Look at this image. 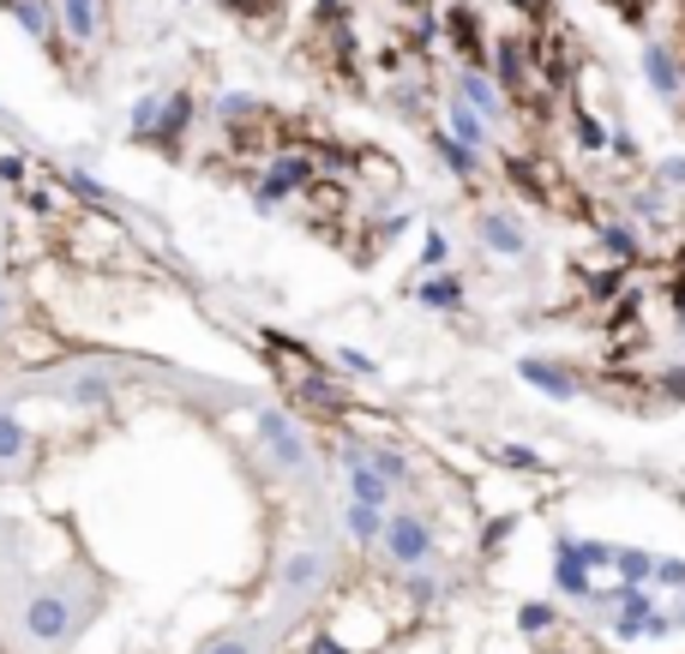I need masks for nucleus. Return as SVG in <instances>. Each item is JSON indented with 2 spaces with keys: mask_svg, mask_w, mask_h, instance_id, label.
Wrapping results in <instances>:
<instances>
[{
  "mask_svg": "<svg viewBox=\"0 0 685 654\" xmlns=\"http://www.w3.org/2000/svg\"><path fill=\"white\" fill-rule=\"evenodd\" d=\"M79 624H85V612L72 607L60 588H43V595L24 600V636H31V643H67Z\"/></svg>",
  "mask_w": 685,
  "mask_h": 654,
  "instance_id": "nucleus-1",
  "label": "nucleus"
},
{
  "mask_svg": "<svg viewBox=\"0 0 685 654\" xmlns=\"http://www.w3.org/2000/svg\"><path fill=\"white\" fill-rule=\"evenodd\" d=\"M259 439H265V451H271L289 474H307L313 469L307 444H301V427L283 415V408H265V415H259Z\"/></svg>",
  "mask_w": 685,
  "mask_h": 654,
  "instance_id": "nucleus-2",
  "label": "nucleus"
},
{
  "mask_svg": "<svg viewBox=\"0 0 685 654\" xmlns=\"http://www.w3.org/2000/svg\"><path fill=\"white\" fill-rule=\"evenodd\" d=\"M385 553L397 564H422L434 553V534H427L422 517H385Z\"/></svg>",
  "mask_w": 685,
  "mask_h": 654,
  "instance_id": "nucleus-3",
  "label": "nucleus"
},
{
  "mask_svg": "<svg viewBox=\"0 0 685 654\" xmlns=\"http://www.w3.org/2000/svg\"><path fill=\"white\" fill-rule=\"evenodd\" d=\"M313 181V162H301V157H277L271 169H265V181H259V211H277V199H289V192H301Z\"/></svg>",
  "mask_w": 685,
  "mask_h": 654,
  "instance_id": "nucleus-4",
  "label": "nucleus"
},
{
  "mask_svg": "<svg viewBox=\"0 0 685 654\" xmlns=\"http://www.w3.org/2000/svg\"><path fill=\"white\" fill-rule=\"evenodd\" d=\"M319 583H325V553H295V559H283V576H277L283 600H307Z\"/></svg>",
  "mask_w": 685,
  "mask_h": 654,
  "instance_id": "nucleus-5",
  "label": "nucleus"
},
{
  "mask_svg": "<svg viewBox=\"0 0 685 654\" xmlns=\"http://www.w3.org/2000/svg\"><path fill=\"white\" fill-rule=\"evenodd\" d=\"M187 126H193V97H187V91H169V97H162V121H157V133H150V145L175 150Z\"/></svg>",
  "mask_w": 685,
  "mask_h": 654,
  "instance_id": "nucleus-6",
  "label": "nucleus"
},
{
  "mask_svg": "<svg viewBox=\"0 0 685 654\" xmlns=\"http://www.w3.org/2000/svg\"><path fill=\"white\" fill-rule=\"evenodd\" d=\"M349 493L361 498V505H379V510H385V498H391V481L373 469V456L349 451Z\"/></svg>",
  "mask_w": 685,
  "mask_h": 654,
  "instance_id": "nucleus-7",
  "label": "nucleus"
},
{
  "mask_svg": "<svg viewBox=\"0 0 685 654\" xmlns=\"http://www.w3.org/2000/svg\"><path fill=\"white\" fill-rule=\"evenodd\" d=\"M60 24H67L72 43L91 48V43H97V31H103V12H97V0H60Z\"/></svg>",
  "mask_w": 685,
  "mask_h": 654,
  "instance_id": "nucleus-8",
  "label": "nucleus"
},
{
  "mask_svg": "<svg viewBox=\"0 0 685 654\" xmlns=\"http://www.w3.org/2000/svg\"><path fill=\"white\" fill-rule=\"evenodd\" d=\"M343 522H349L355 541H379V534H385V510H379V505H361V498L343 510Z\"/></svg>",
  "mask_w": 685,
  "mask_h": 654,
  "instance_id": "nucleus-9",
  "label": "nucleus"
},
{
  "mask_svg": "<svg viewBox=\"0 0 685 654\" xmlns=\"http://www.w3.org/2000/svg\"><path fill=\"white\" fill-rule=\"evenodd\" d=\"M12 19H19L36 43H48V31H55V7H48V0H19V7H12Z\"/></svg>",
  "mask_w": 685,
  "mask_h": 654,
  "instance_id": "nucleus-10",
  "label": "nucleus"
},
{
  "mask_svg": "<svg viewBox=\"0 0 685 654\" xmlns=\"http://www.w3.org/2000/svg\"><path fill=\"white\" fill-rule=\"evenodd\" d=\"M31 451V432H24L19 415H0V463H19Z\"/></svg>",
  "mask_w": 685,
  "mask_h": 654,
  "instance_id": "nucleus-11",
  "label": "nucleus"
},
{
  "mask_svg": "<svg viewBox=\"0 0 685 654\" xmlns=\"http://www.w3.org/2000/svg\"><path fill=\"white\" fill-rule=\"evenodd\" d=\"M157 121H162V91H145L133 102V138H150V133H157Z\"/></svg>",
  "mask_w": 685,
  "mask_h": 654,
  "instance_id": "nucleus-12",
  "label": "nucleus"
},
{
  "mask_svg": "<svg viewBox=\"0 0 685 654\" xmlns=\"http://www.w3.org/2000/svg\"><path fill=\"white\" fill-rule=\"evenodd\" d=\"M67 187L79 192V199H91V204H109V187L97 181V174H85V169H72V174H67Z\"/></svg>",
  "mask_w": 685,
  "mask_h": 654,
  "instance_id": "nucleus-13",
  "label": "nucleus"
},
{
  "mask_svg": "<svg viewBox=\"0 0 685 654\" xmlns=\"http://www.w3.org/2000/svg\"><path fill=\"white\" fill-rule=\"evenodd\" d=\"M199 654H259V643H252V631H240V636H217V643H205Z\"/></svg>",
  "mask_w": 685,
  "mask_h": 654,
  "instance_id": "nucleus-14",
  "label": "nucleus"
},
{
  "mask_svg": "<svg viewBox=\"0 0 685 654\" xmlns=\"http://www.w3.org/2000/svg\"><path fill=\"white\" fill-rule=\"evenodd\" d=\"M451 133H457V145H481V121L469 109H451Z\"/></svg>",
  "mask_w": 685,
  "mask_h": 654,
  "instance_id": "nucleus-15",
  "label": "nucleus"
},
{
  "mask_svg": "<svg viewBox=\"0 0 685 654\" xmlns=\"http://www.w3.org/2000/svg\"><path fill=\"white\" fill-rule=\"evenodd\" d=\"M72 403H109V379L103 373L79 379V384H72Z\"/></svg>",
  "mask_w": 685,
  "mask_h": 654,
  "instance_id": "nucleus-16",
  "label": "nucleus"
},
{
  "mask_svg": "<svg viewBox=\"0 0 685 654\" xmlns=\"http://www.w3.org/2000/svg\"><path fill=\"white\" fill-rule=\"evenodd\" d=\"M252 109H259V102H252V97H240V91H228V97H217V114H223V121H228V126H235V121H240V114H252Z\"/></svg>",
  "mask_w": 685,
  "mask_h": 654,
  "instance_id": "nucleus-17",
  "label": "nucleus"
},
{
  "mask_svg": "<svg viewBox=\"0 0 685 654\" xmlns=\"http://www.w3.org/2000/svg\"><path fill=\"white\" fill-rule=\"evenodd\" d=\"M422 301H434V306H451V301H457V282H451V277L427 282V289H422Z\"/></svg>",
  "mask_w": 685,
  "mask_h": 654,
  "instance_id": "nucleus-18",
  "label": "nucleus"
},
{
  "mask_svg": "<svg viewBox=\"0 0 685 654\" xmlns=\"http://www.w3.org/2000/svg\"><path fill=\"white\" fill-rule=\"evenodd\" d=\"M0 181L19 187V181H24V157H0Z\"/></svg>",
  "mask_w": 685,
  "mask_h": 654,
  "instance_id": "nucleus-19",
  "label": "nucleus"
},
{
  "mask_svg": "<svg viewBox=\"0 0 685 654\" xmlns=\"http://www.w3.org/2000/svg\"><path fill=\"white\" fill-rule=\"evenodd\" d=\"M223 7H228V12H271L277 0H223Z\"/></svg>",
  "mask_w": 685,
  "mask_h": 654,
  "instance_id": "nucleus-20",
  "label": "nucleus"
},
{
  "mask_svg": "<svg viewBox=\"0 0 685 654\" xmlns=\"http://www.w3.org/2000/svg\"><path fill=\"white\" fill-rule=\"evenodd\" d=\"M7 306H12V301H7V294H0V325H7Z\"/></svg>",
  "mask_w": 685,
  "mask_h": 654,
  "instance_id": "nucleus-21",
  "label": "nucleus"
}]
</instances>
